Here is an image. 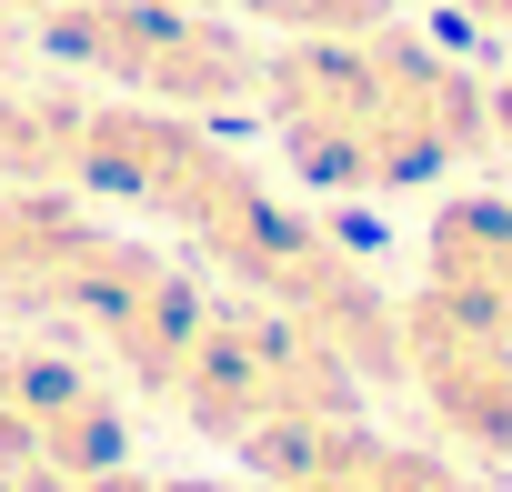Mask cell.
Segmentation results:
<instances>
[{
  "label": "cell",
  "instance_id": "obj_6",
  "mask_svg": "<svg viewBox=\"0 0 512 492\" xmlns=\"http://www.w3.org/2000/svg\"><path fill=\"white\" fill-rule=\"evenodd\" d=\"M241 462H251L262 492H482L462 462H442V452H422V442H392V432H372L362 412L312 422V432H282V442H262V452H241Z\"/></svg>",
  "mask_w": 512,
  "mask_h": 492
},
{
  "label": "cell",
  "instance_id": "obj_5",
  "mask_svg": "<svg viewBox=\"0 0 512 492\" xmlns=\"http://www.w3.org/2000/svg\"><path fill=\"white\" fill-rule=\"evenodd\" d=\"M71 322L101 342V362H111L131 392H161V402H171V382H181V362H191L211 302L191 292V272H181L171 252H151V241H111Z\"/></svg>",
  "mask_w": 512,
  "mask_h": 492
},
{
  "label": "cell",
  "instance_id": "obj_1",
  "mask_svg": "<svg viewBox=\"0 0 512 492\" xmlns=\"http://www.w3.org/2000/svg\"><path fill=\"white\" fill-rule=\"evenodd\" d=\"M251 111H262L292 181L342 191V201L422 191V181H442V171H462L502 141L492 81L462 71L452 51H432L422 31H402V11L372 21V31L262 51Z\"/></svg>",
  "mask_w": 512,
  "mask_h": 492
},
{
  "label": "cell",
  "instance_id": "obj_2",
  "mask_svg": "<svg viewBox=\"0 0 512 492\" xmlns=\"http://www.w3.org/2000/svg\"><path fill=\"white\" fill-rule=\"evenodd\" d=\"M21 41L121 101L211 121V111H251L262 91V41L251 21H231L221 0H61V11H31Z\"/></svg>",
  "mask_w": 512,
  "mask_h": 492
},
{
  "label": "cell",
  "instance_id": "obj_9",
  "mask_svg": "<svg viewBox=\"0 0 512 492\" xmlns=\"http://www.w3.org/2000/svg\"><path fill=\"white\" fill-rule=\"evenodd\" d=\"M221 11L251 21V31H282V41H332V31L392 21V0H221Z\"/></svg>",
  "mask_w": 512,
  "mask_h": 492
},
{
  "label": "cell",
  "instance_id": "obj_3",
  "mask_svg": "<svg viewBox=\"0 0 512 492\" xmlns=\"http://www.w3.org/2000/svg\"><path fill=\"white\" fill-rule=\"evenodd\" d=\"M171 412L221 442V452H262L282 432H312V422H342L362 412V372L342 352H322L302 322L241 302V312H211L181 382H171Z\"/></svg>",
  "mask_w": 512,
  "mask_h": 492
},
{
  "label": "cell",
  "instance_id": "obj_7",
  "mask_svg": "<svg viewBox=\"0 0 512 492\" xmlns=\"http://www.w3.org/2000/svg\"><path fill=\"white\" fill-rule=\"evenodd\" d=\"M422 292L512 332V191H462L422 231Z\"/></svg>",
  "mask_w": 512,
  "mask_h": 492
},
{
  "label": "cell",
  "instance_id": "obj_12",
  "mask_svg": "<svg viewBox=\"0 0 512 492\" xmlns=\"http://www.w3.org/2000/svg\"><path fill=\"white\" fill-rule=\"evenodd\" d=\"M161 492H262V482H161Z\"/></svg>",
  "mask_w": 512,
  "mask_h": 492
},
{
  "label": "cell",
  "instance_id": "obj_11",
  "mask_svg": "<svg viewBox=\"0 0 512 492\" xmlns=\"http://www.w3.org/2000/svg\"><path fill=\"white\" fill-rule=\"evenodd\" d=\"M442 11H462V21H482V31H512V0H442Z\"/></svg>",
  "mask_w": 512,
  "mask_h": 492
},
{
  "label": "cell",
  "instance_id": "obj_8",
  "mask_svg": "<svg viewBox=\"0 0 512 492\" xmlns=\"http://www.w3.org/2000/svg\"><path fill=\"white\" fill-rule=\"evenodd\" d=\"M71 151H81V101L0 91V181H71Z\"/></svg>",
  "mask_w": 512,
  "mask_h": 492
},
{
  "label": "cell",
  "instance_id": "obj_4",
  "mask_svg": "<svg viewBox=\"0 0 512 492\" xmlns=\"http://www.w3.org/2000/svg\"><path fill=\"white\" fill-rule=\"evenodd\" d=\"M412 402L442 422V442H462L472 462H512V332L442 302V292H412L402 302V372Z\"/></svg>",
  "mask_w": 512,
  "mask_h": 492
},
{
  "label": "cell",
  "instance_id": "obj_10",
  "mask_svg": "<svg viewBox=\"0 0 512 492\" xmlns=\"http://www.w3.org/2000/svg\"><path fill=\"white\" fill-rule=\"evenodd\" d=\"M11 492H161V482L131 472V462H101V472H41V482H11Z\"/></svg>",
  "mask_w": 512,
  "mask_h": 492
}]
</instances>
